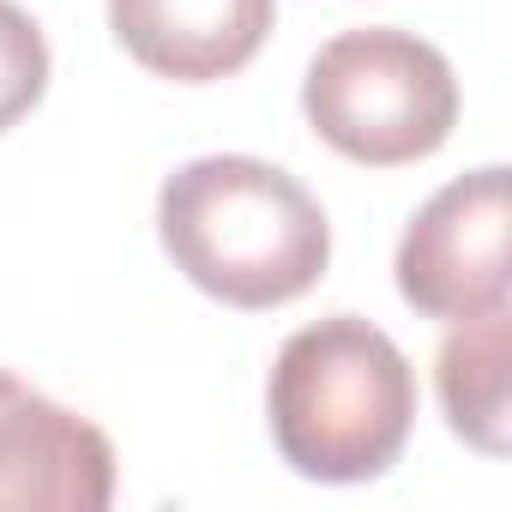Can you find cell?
<instances>
[{
	"label": "cell",
	"mask_w": 512,
	"mask_h": 512,
	"mask_svg": "<svg viewBox=\"0 0 512 512\" xmlns=\"http://www.w3.org/2000/svg\"><path fill=\"white\" fill-rule=\"evenodd\" d=\"M302 109L338 157L398 169L446 145L458 121V79L434 43L368 25L332 37L314 55L302 79Z\"/></svg>",
	"instance_id": "cell-3"
},
{
	"label": "cell",
	"mask_w": 512,
	"mask_h": 512,
	"mask_svg": "<svg viewBox=\"0 0 512 512\" xmlns=\"http://www.w3.org/2000/svg\"><path fill=\"white\" fill-rule=\"evenodd\" d=\"M49 91V43L37 19L13 0H0V133L25 121Z\"/></svg>",
	"instance_id": "cell-8"
},
{
	"label": "cell",
	"mask_w": 512,
	"mask_h": 512,
	"mask_svg": "<svg viewBox=\"0 0 512 512\" xmlns=\"http://www.w3.org/2000/svg\"><path fill=\"white\" fill-rule=\"evenodd\" d=\"M278 0H109L115 43L157 79L211 85L241 73L272 37Z\"/></svg>",
	"instance_id": "cell-6"
},
{
	"label": "cell",
	"mask_w": 512,
	"mask_h": 512,
	"mask_svg": "<svg viewBox=\"0 0 512 512\" xmlns=\"http://www.w3.org/2000/svg\"><path fill=\"white\" fill-rule=\"evenodd\" d=\"M266 410H272V440L296 476L374 482L398 464L410 440L416 368L380 326L332 314L284 338Z\"/></svg>",
	"instance_id": "cell-2"
},
{
	"label": "cell",
	"mask_w": 512,
	"mask_h": 512,
	"mask_svg": "<svg viewBox=\"0 0 512 512\" xmlns=\"http://www.w3.org/2000/svg\"><path fill=\"white\" fill-rule=\"evenodd\" d=\"M506 338H512V314L506 302L452 320V338L440 344V410L452 422L458 440H470L488 458H506L512 446V404H506Z\"/></svg>",
	"instance_id": "cell-7"
},
{
	"label": "cell",
	"mask_w": 512,
	"mask_h": 512,
	"mask_svg": "<svg viewBox=\"0 0 512 512\" xmlns=\"http://www.w3.org/2000/svg\"><path fill=\"white\" fill-rule=\"evenodd\" d=\"M175 272L229 308H284L326 278L332 223L320 199L260 157H193L157 193Z\"/></svg>",
	"instance_id": "cell-1"
},
{
	"label": "cell",
	"mask_w": 512,
	"mask_h": 512,
	"mask_svg": "<svg viewBox=\"0 0 512 512\" xmlns=\"http://www.w3.org/2000/svg\"><path fill=\"white\" fill-rule=\"evenodd\" d=\"M109 500V434L0 368V512H103Z\"/></svg>",
	"instance_id": "cell-5"
},
{
	"label": "cell",
	"mask_w": 512,
	"mask_h": 512,
	"mask_svg": "<svg viewBox=\"0 0 512 512\" xmlns=\"http://www.w3.org/2000/svg\"><path fill=\"white\" fill-rule=\"evenodd\" d=\"M398 296L428 320L506 302V169L446 181L398 241Z\"/></svg>",
	"instance_id": "cell-4"
}]
</instances>
